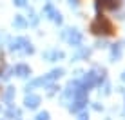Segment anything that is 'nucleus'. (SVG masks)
Segmentation results:
<instances>
[{
  "mask_svg": "<svg viewBox=\"0 0 125 120\" xmlns=\"http://www.w3.org/2000/svg\"><path fill=\"white\" fill-rule=\"evenodd\" d=\"M91 31H93V33H105V35H109V33H113V25L100 16V18H98L96 22L91 25Z\"/></svg>",
  "mask_w": 125,
  "mask_h": 120,
  "instance_id": "f257e3e1",
  "label": "nucleus"
},
{
  "mask_svg": "<svg viewBox=\"0 0 125 120\" xmlns=\"http://www.w3.org/2000/svg\"><path fill=\"white\" fill-rule=\"evenodd\" d=\"M67 31H69L67 40L71 42L73 46H80V44H82V35H80L78 29H67Z\"/></svg>",
  "mask_w": 125,
  "mask_h": 120,
  "instance_id": "f03ea898",
  "label": "nucleus"
},
{
  "mask_svg": "<svg viewBox=\"0 0 125 120\" xmlns=\"http://www.w3.org/2000/svg\"><path fill=\"white\" fill-rule=\"evenodd\" d=\"M40 102H42V98L38 96V95H27V96H25V108L34 109V108L40 106Z\"/></svg>",
  "mask_w": 125,
  "mask_h": 120,
  "instance_id": "7ed1b4c3",
  "label": "nucleus"
},
{
  "mask_svg": "<svg viewBox=\"0 0 125 120\" xmlns=\"http://www.w3.org/2000/svg\"><path fill=\"white\" fill-rule=\"evenodd\" d=\"M16 73L18 76H22V78H25V76L31 75V69H29V66H25V64H18V66H15V69H13Z\"/></svg>",
  "mask_w": 125,
  "mask_h": 120,
  "instance_id": "20e7f679",
  "label": "nucleus"
},
{
  "mask_svg": "<svg viewBox=\"0 0 125 120\" xmlns=\"http://www.w3.org/2000/svg\"><path fill=\"white\" fill-rule=\"evenodd\" d=\"M27 44H29V40H27V38L20 36V38H16V40H13V42H11L9 49H11V51H16V49H22L24 46H27Z\"/></svg>",
  "mask_w": 125,
  "mask_h": 120,
  "instance_id": "39448f33",
  "label": "nucleus"
},
{
  "mask_svg": "<svg viewBox=\"0 0 125 120\" xmlns=\"http://www.w3.org/2000/svg\"><path fill=\"white\" fill-rule=\"evenodd\" d=\"M44 58L54 62V60H58V58H63V53L62 51H47V53H44Z\"/></svg>",
  "mask_w": 125,
  "mask_h": 120,
  "instance_id": "423d86ee",
  "label": "nucleus"
},
{
  "mask_svg": "<svg viewBox=\"0 0 125 120\" xmlns=\"http://www.w3.org/2000/svg\"><path fill=\"white\" fill-rule=\"evenodd\" d=\"M85 104H87V100H78V98H74V102H73L71 106H69V109L71 111H80V109H83L85 108Z\"/></svg>",
  "mask_w": 125,
  "mask_h": 120,
  "instance_id": "0eeeda50",
  "label": "nucleus"
},
{
  "mask_svg": "<svg viewBox=\"0 0 125 120\" xmlns=\"http://www.w3.org/2000/svg\"><path fill=\"white\" fill-rule=\"evenodd\" d=\"M13 25H15V27H18V29H24L25 25H27V22H25L24 20V16H15V20H13Z\"/></svg>",
  "mask_w": 125,
  "mask_h": 120,
  "instance_id": "6e6552de",
  "label": "nucleus"
},
{
  "mask_svg": "<svg viewBox=\"0 0 125 120\" xmlns=\"http://www.w3.org/2000/svg\"><path fill=\"white\" fill-rule=\"evenodd\" d=\"M120 57H122V48L114 44V46H113V51H111V58H113L114 62H116V60H118Z\"/></svg>",
  "mask_w": 125,
  "mask_h": 120,
  "instance_id": "1a4fd4ad",
  "label": "nucleus"
},
{
  "mask_svg": "<svg viewBox=\"0 0 125 120\" xmlns=\"http://www.w3.org/2000/svg\"><path fill=\"white\" fill-rule=\"evenodd\" d=\"M13 96H15V87H7L4 100H6V102H11V100H13Z\"/></svg>",
  "mask_w": 125,
  "mask_h": 120,
  "instance_id": "9d476101",
  "label": "nucleus"
},
{
  "mask_svg": "<svg viewBox=\"0 0 125 120\" xmlns=\"http://www.w3.org/2000/svg\"><path fill=\"white\" fill-rule=\"evenodd\" d=\"M36 120H49V113H47V111H44V113H38Z\"/></svg>",
  "mask_w": 125,
  "mask_h": 120,
  "instance_id": "9b49d317",
  "label": "nucleus"
},
{
  "mask_svg": "<svg viewBox=\"0 0 125 120\" xmlns=\"http://www.w3.org/2000/svg\"><path fill=\"white\" fill-rule=\"evenodd\" d=\"M109 93H111V84L105 82V85H103V95H109Z\"/></svg>",
  "mask_w": 125,
  "mask_h": 120,
  "instance_id": "f8f14e48",
  "label": "nucleus"
},
{
  "mask_svg": "<svg viewBox=\"0 0 125 120\" xmlns=\"http://www.w3.org/2000/svg\"><path fill=\"white\" fill-rule=\"evenodd\" d=\"M18 115H20V113H18L16 109H13V108H11L9 111H7V117H18Z\"/></svg>",
  "mask_w": 125,
  "mask_h": 120,
  "instance_id": "ddd939ff",
  "label": "nucleus"
},
{
  "mask_svg": "<svg viewBox=\"0 0 125 120\" xmlns=\"http://www.w3.org/2000/svg\"><path fill=\"white\" fill-rule=\"evenodd\" d=\"M36 24H38V16L34 13H31V25H36Z\"/></svg>",
  "mask_w": 125,
  "mask_h": 120,
  "instance_id": "4468645a",
  "label": "nucleus"
},
{
  "mask_svg": "<svg viewBox=\"0 0 125 120\" xmlns=\"http://www.w3.org/2000/svg\"><path fill=\"white\" fill-rule=\"evenodd\" d=\"M25 2H27V0H15L16 6H25Z\"/></svg>",
  "mask_w": 125,
  "mask_h": 120,
  "instance_id": "2eb2a0df",
  "label": "nucleus"
},
{
  "mask_svg": "<svg viewBox=\"0 0 125 120\" xmlns=\"http://www.w3.org/2000/svg\"><path fill=\"white\" fill-rule=\"evenodd\" d=\"M69 4H71V7H76L78 6V0H69Z\"/></svg>",
  "mask_w": 125,
  "mask_h": 120,
  "instance_id": "dca6fc26",
  "label": "nucleus"
},
{
  "mask_svg": "<svg viewBox=\"0 0 125 120\" xmlns=\"http://www.w3.org/2000/svg\"><path fill=\"white\" fill-rule=\"evenodd\" d=\"M78 120H87V115H80V118Z\"/></svg>",
  "mask_w": 125,
  "mask_h": 120,
  "instance_id": "f3484780",
  "label": "nucleus"
},
{
  "mask_svg": "<svg viewBox=\"0 0 125 120\" xmlns=\"http://www.w3.org/2000/svg\"><path fill=\"white\" fill-rule=\"evenodd\" d=\"M122 80H123V82H125V73H123V75H122Z\"/></svg>",
  "mask_w": 125,
  "mask_h": 120,
  "instance_id": "a211bd4d",
  "label": "nucleus"
}]
</instances>
